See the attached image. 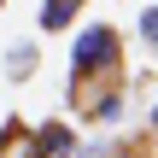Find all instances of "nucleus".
Returning <instances> with one entry per match:
<instances>
[{"label":"nucleus","mask_w":158,"mask_h":158,"mask_svg":"<svg viewBox=\"0 0 158 158\" xmlns=\"http://www.w3.org/2000/svg\"><path fill=\"white\" fill-rule=\"evenodd\" d=\"M111 64H117V29L111 23H88L76 35V47H70V82L82 88L88 76H106Z\"/></svg>","instance_id":"f257e3e1"},{"label":"nucleus","mask_w":158,"mask_h":158,"mask_svg":"<svg viewBox=\"0 0 158 158\" xmlns=\"http://www.w3.org/2000/svg\"><path fill=\"white\" fill-rule=\"evenodd\" d=\"M70 152H76V135L64 123H41V135L23 147V158H70Z\"/></svg>","instance_id":"f03ea898"},{"label":"nucleus","mask_w":158,"mask_h":158,"mask_svg":"<svg viewBox=\"0 0 158 158\" xmlns=\"http://www.w3.org/2000/svg\"><path fill=\"white\" fill-rule=\"evenodd\" d=\"M76 18H82V0H47V6H41V29H47V35L70 29Z\"/></svg>","instance_id":"7ed1b4c3"},{"label":"nucleus","mask_w":158,"mask_h":158,"mask_svg":"<svg viewBox=\"0 0 158 158\" xmlns=\"http://www.w3.org/2000/svg\"><path fill=\"white\" fill-rule=\"evenodd\" d=\"M29 64H41V53H35V47H12V76H18V82L29 76Z\"/></svg>","instance_id":"20e7f679"},{"label":"nucleus","mask_w":158,"mask_h":158,"mask_svg":"<svg viewBox=\"0 0 158 158\" xmlns=\"http://www.w3.org/2000/svg\"><path fill=\"white\" fill-rule=\"evenodd\" d=\"M117 111H123V94H117V88H111V94H106V100H100V106H94V111H88V117H100V123H111V117H117Z\"/></svg>","instance_id":"39448f33"},{"label":"nucleus","mask_w":158,"mask_h":158,"mask_svg":"<svg viewBox=\"0 0 158 158\" xmlns=\"http://www.w3.org/2000/svg\"><path fill=\"white\" fill-rule=\"evenodd\" d=\"M141 35H147V47L158 53V6H147V12H141Z\"/></svg>","instance_id":"423d86ee"},{"label":"nucleus","mask_w":158,"mask_h":158,"mask_svg":"<svg viewBox=\"0 0 158 158\" xmlns=\"http://www.w3.org/2000/svg\"><path fill=\"white\" fill-rule=\"evenodd\" d=\"M152 135H158V111H152Z\"/></svg>","instance_id":"0eeeda50"}]
</instances>
